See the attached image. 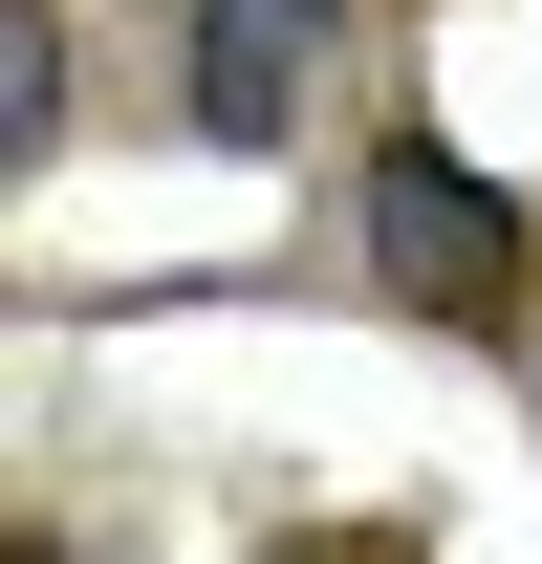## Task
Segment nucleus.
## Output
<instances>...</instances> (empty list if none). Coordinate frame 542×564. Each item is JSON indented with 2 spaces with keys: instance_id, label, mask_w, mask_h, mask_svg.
<instances>
[{
  "instance_id": "obj_1",
  "label": "nucleus",
  "mask_w": 542,
  "mask_h": 564,
  "mask_svg": "<svg viewBox=\"0 0 542 564\" xmlns=\"http://www.w3.org/2000/svg\"><path fill=\"white\" fill-rule=\"evenodd\" d=\"M369 282L434 304V326H521V196H499L477 152L391 131V152H369Z\"/></svg>"
},
{
  "instance_id": "obj_2",
  "label": "nucleus",
  "mask_w": 542,
  "mask_h": 564,
  "mask_svg": "<svg viewBox=\"0 0 542 564\" xmlns=\"http://www.w3.org/2000/svg\"><path fill=\"white\" fill-rule=\"evenodd\" d=\"M304 87H326V0H196L174 109H196L217 152H282V131H304Z\"/></svg>"
}]
</instances>
